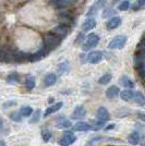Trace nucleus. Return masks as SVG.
<instances>
[{
  "instance_id": "nucleus-1",
  "label": "nucleus",
  "mask_w": 145,
  "mask_h": 146,
  "mask_svg": "<svg viewBox=\"0 0 145 146\" xmlns=\"http://www.w3.org/2000/svg\"><path fill=\"white\" fill-rule=\"evenodd\" d=\"M61 43V39L57 35H55L54 33H47L44 35V47L47 49L48 51H51L56 49Z\"/></svg>"
},
{
  "instance_id": "nucleus-2",
  "label": "nucleus",
  "mask_w": 145,
  "mask_h": 146,
  "mask_svg": "<svg viewBox=\"0 0 145 146\" xmlns=\"http://www.w3.org/2000/svg\"><path fill=\"white\" fill-rule=\"evenodd\" d=\"M144 60H145V55L144 50H138L136 55L134 57V63H135V68L139 72L141 79L144 78Z\"/></svg>"
},
{
  "instance_id": "nucleus-3",
  "label": "nucleus",
  "mask_w": 145,
  "mask_h": 146,
  "mask_svg": "<svg viewBox=\"0 0 145 146\" xmlns=\"http://www.w3.org/2000/svg\"><path fill=\"white\" fill-rule=\"evenodd\" d=\"M98 43H99V36L95 33H92L87 36L84 43L82 44V49L84 51H88V50L93 49L94 47H96Z\"/></svg>"
},
{
  "instance_id": "nucleus-4",
  "label": "nucleus",
  "mask_w": 145,
  "mask_h": 146,
  "mask_svg": "<svg viewBox=\"0 0 145 146\" xmlns=\"http://www.w3.org/2000/svg\"><path fill=\"white\" fill-rule=\"evenodd\" d=\"M128 38L124 35H119V36H116L110 43L108 44V48L109 49H122L126 44H127Z\"/></svg>"
},
{
  "instance_id": "nucleus-5",
  "label": "nucleus",
  "mask_w": 145,
  "mask_h": 146,
  "mask_svg": "<svg viewBox=\"0 0 145 146\" xmlns=\"http://www.w3.org/2000/svg\"><path fill=\"white\" fill-rule=\"evenodd\" d=\"M75 141H76V137H75V135L72 132H66V133H63L62 137L59 140V145L70 146L72 145Z\"/></svg>"
},
{
  "instance_id": "nucleus-6",
  "label": "nucleus",
  "mask_w": 145,
  "mask_h": 146,
  "mask_svg": "<svg viewBox=\"0 0 145 146\" xmlns=\"http://www.w3.org/2000/svg\"><path fill=\"white\" fill-rule=\"evenodd\" d=\"M53 33H54L55 35H57L60 39H62V38L68 36V34L70 33V29L68 26H66V25L59 24L53 30Z\"/></svg>"
},
{
  "instance_id": "nucleus-7",
  "label": "nucleus",
  "mask_w": 145,
  "mask_h": 146,
  "mask_svg": "<svg viewBox=\"0 0 145 146\" xmlns=\"http://www.w3.org/2000/svg\"><path fill=\"white\" fill-rule=\"evenodd\" d=\"M102 59H103V52H102V51H98V50L91 51V52L87 55V58H86L87 62H90L92 64H96L98 62H100Z\"/></svg>"
},
{
  "instance_id": "nucleus-8",
  "label": "nucleus",
  "mask_w": 145,
  "mask_h": 146,
  "mask_svg": "<svg viewBox=\"0 0 145 146\" xmlns=\"http://www.w3.org/2000/svg\"><path fill=\"white\" fill-rule=\"evenodd\" d=\"M49 51L47 49L43 46L42 48L39 49L38 51H36L35 54H32L31 56H29V60L31 62H36V61H39L41 59H43L44 57H46V55L48 54Z\"/></svg>"
},
{
  "instance_id": "nucleus-9",
  "label": "nucleus",
  "mask_w": 145,
  "mask_h": 146,
  "mask_svg": "<svg viewBox=\"0 0 145 146\" xmlns=\"http://www.w3.org/2000/svg\"><path fill=\"white\" fill-rule=\"evenodd\" d=\"M86 116V109H85L84 106H78L75 107V109L73 110L72 115H71V118L72 119H76V120H80V119H83L84 117Z\"/></svg>"
},
{
  "instance_id": "nucleus-10",
  "label": "nucleus",
  "mask_w": 145,
  "mask_h": 146,
  "mask_svg": "<svg viewBox=\"0 0 145 146\" xmlns=\"http://www.w3.org/2000/svg\"><path fill=\"white\" fill-rule=\"evenodd\" d=\"M96 24H97L96 20L93 18V17L92 18H87L83 22V24H82V30H83V32H88V31L93 30L96 26Z\"/></svg>"
},
{
  "instance_id": "nucleus-11",
  "label": "nucleus",
  "mask_w": 145,
  "mask_h": 146,
  "mask_svg": "<svg viewBox=\"0 0 145 146\" xmlns=\"http://www.w3.org/2000/svg\"><path fill=\"white\" fill-rule=\"evenodd\" d=\"M96 116L98 118V120H103V121H107L110 119V115L109 111L107 110V108L105 107H99L96 112Z\"/></svg>"
},
{
  "instance_id": "nucleus-12",
  "label": "nucleus",
  "mask_w": 145,
  "mask_h": 146,
  "mask_svg": "<svg viewBox=\"0 0 145 146\" xmlns=\"http://www.w3.org/2000/svg\"><path fill=\"white\" fill-rule=\"evenodd\" d=\"M56 82H57V75L55 73H48L44 78V85L46 86V87L55 85Z\"/></svg>"
},
{
  "instance_id": "nucleus-13",
  "label": "nucleus",
  "mask_w": 145,
  "mask_h": 146,
  "mask_svg": "<svg viewBox=\"0 0 145 146\" xmlns=\"http://www.w3.org/2000/svg\"><path fill=\"white\" fill-rule=\"evenodd\" d=\"M121 22H122V20H121L120 17H112L106 24L107 25V30H115L121 24Z\"/></svg>"
},
{
  "instance_id": "nucleus-14",
  "label": "nucleus",
  "mask_w": 145,
  "mask_h": 146,
  "mask_svg": "<svg viewBox=\"0 0 145 146\" xmlns=\"http://www.w3.org/2000/svg\"><path fill=\"white\" fill-rule=\"evenodd\" d=\"M62 106H63L62 102H59V103H57V104H55V105H53V106H50V107L47 108L46 111L44 112V118H47V117L50 116V115H53V113H55V112H57L59 109H61Z\"/></svg>"
},
{
  "instance_id": "nucleus-15",
  "label": "nucleus",
  "mask_w": 145,
  "mask_h": 146,
  "mask_svg": "<svg viewBox=\"0 0 145 146\" xmlns=\"http://www.w3.org/2000/svg\"><path fill=\"white\" fill-rule=\"evenodd\" d=\"M73 129H74V131H78V132H86V131L91 130V124L87 123V122L80 121L78 123H75Z\"/></svg>"
},
{
  "instance_id": "nucleus-16",
  "label": "nucleus",
  "mask_w": 145,
  "mask_h": 146,
  "mask_svg": "<svg viewBox=\"0 0 145 146\" xmlns=\"http://www.w3.org/2000/svg\"><path fill=\"white\" fill-rule=\"evenodd\" d=\"M59 22L60 24L66 25L68 27H71L75 24V20L73 17H67V15H59Z\"/></svg>"
},
{
  "instance_id": "nucleus-17",
  "label": "nucleus",
  "mask_w": 145,
  "mask_h": 146,
  "mask_svg": "<svg viewBox=\"0 0 145 146\" xmlns=\"http://www.w3.org/2000/svg\"><path fill=\"white\" fill-rule=\"evenodd\" d=\"M69 70H70V64H69L68 61L61 62V63L58 64V67H57V73H58L59 76L63 75V74H67V73L69 72Z\"/></svg>"
},
{
  "instance_id": "nucleus-18",
  "label": "nucleus",
  "mask_w": 145,
  "mask_h": 146,
  "mask_svg": "<svg viewBox=\"0 0 145 146\" xmlns=\"http://www.w3.org/2000/svg\"><path fill=\"white\" fill-rule=\"evenodd\" d=\"M119 87L116 85H112L110 86V87H108L107 88V91H106V96H107V98H109V99H114V98H116L118 95H119Z\"/></svg>"
},
{
  "instance_id": "nucleus-19",
  "label": "nucleus",
  "mask_w": 145,
  "mask_h": 146,
  "mask_svg": "<svg viewBox=\"0 0 145 146\" xmlns=\"http://www.w3.org/2000/svg\"><path fill=\"white\" fill-rule=\"evenodd\" d=\"M24 85L26 87V90H29V91H32L35 85H36V81H35V78L33 76V75H26V78H25V81H24Z\"/></svg>"
},
{
  "instance_id": "nucleus-20",
  "label": "nucleus",
  "mask_w": 145,
  "mask_h": 146,
  "mask_svg": "<svg viewBox=\"0 0 145 146\" xmlns=\"http://www.w3.org/2000/svg\"><path fill=\"white\" fill-rule=\"evenodd\" d=\"M71 127V122L67 120L65 117L61 116L58 120H57V128L58 129H68Z\"/></svg>"
},
{
  "instance_id": "nucleus-21",
  "label": "nucleus",
  "mask_w": 145,
  "mask_h": 146,
  "mask_svg": "<svg viewBox=\"0 0 145 146\" xmlns=\"http://www.w3.org/2000/svg\"><path fill=\"white\" fill-rule=\"evenodd\" d=\"M120 97L122 100L124 102H129L131 100L133 97V92L131 91V88H126L124 91L120 92Z\"/></svg>"
},
{
  "instance_id": "nucleus-22",
  "label": "nucleus",
  "mask_w": 145,
  "mask_h": 146,
  "mask_svg": "<svg viewBox=\"0 0 145 146\" xmlns=\"http://www.w3.org/2000/svg\"><path fill=\"white\" fill-rule=\"evenodd\" d=\"M120 83L122 86H124L126 88H133L134 87V83H133V81L130 78H128V76H122L120 79Z\"/></svg>"
},
{
  "instance_id": "nucleus-23",
  "label": "nucleus",
  "mask_w": 145,
  "mask_h": 146,
  "mask_svg": "<svg viewBox=\"0 0 145 146\" xmlns=\"http://www.w3.org/2000/svg\"><path fill=\"white\" fill-rule=\"evenodd\" d=\"M132 99H134V102L139 105H144L145 104V97L144 95L141 93V92H136V93H133V97Z\"/></svg>"
},
{
  "instance_id": "nucleus-24",
  "label": "nucleus",
  "mask_w": 145,
  "mask_h": 146,
  "mask_svg": "<svg viewBox=\"0 0 145 146\" xmlns=\"http://www.w3.org/2000/svg\"><path fill=\"white\" fill-rule=\"evenodd\" d=\"M75 2H76V0H57L56 6L60 7V8H66V7L72 6Z\"/></svg>"
},
{
  "instance_id": "nucleus-25",
  "label": "nucleus",
  "mask_w": 145,
  "mask_h": 146,
  "mask_svg": "<svg viewBox=\"0 0 145 146\" xmlns=\"http://www.w3.org/2000/svg\"><path fill=\"white\" fill-rule=\"evenodd\" d=\"M19 80H20V76H19V74L17 72L10 73V74L7 76V82H8L9 84H15V83L19 82Z\"/></svg>"
},
{
  "instance_id": "nucleus-26",
  "label": "nucleus",
  "mask_w": 145,
  "mask_h": 146,
  "mask_svg": "<svg viewBox=\"0 0 145 146\" xmlns=\"http://www.w3.org/2000/svg\"><path fill=\"white\" fill-rule=\"evenodd\" d=\"M140 139H141V136H140V133L139 132H132V133L130 134V136H129V142L133 144V145H136L138 143L140 142Z\"/></svg>"
},
{
  "instance_id": "nucleus-27",
  "label": "nucleus",
  "mask_w": 145,
  "mask_h": 146,
  "mask_svg": "<svg viewBox=\"0 0 145 146\" xmlns=\"http://www.w3.org/2000/svg\"><path fill=\"white\" fill-rule=\"evenodd\" d=\"M111 79H112V75H111L110 73H106V74H104V75H102V76L99 78L98 83L102 84V85H106V84H108L109 82L111 81Z\"/></svg>"
},
{
  "instance_id": "nucleus-28",
  "label": "nucleus",
  "mask_w": 145,
  "mask_h": 146,
  "mask_svg": "<svg viewBox=\"0 0 145 146\" xmlns=\"http://www.w3.org/2000/svg\"><path fill=\"white\" fill-rule=\"evenodd\" d=\"M20 113L22 115V117H29L33 113V108L31 106H23L20 110Z\"/></svg>"
},
{
  "instance_id": "nucleus-29",
  "label": "nucleus",
  "mask_w": 145,
  "mask_h": 146,
  "mask_svg": "<svg viewBox=\"0 0 145 146\" xmlns=\"http://www.w3.org/2000/svg\"><path fill=\"white\" fill-rule=\"evenodd\" d=\"M84 39H85L84 32H80L79 34H78V36H76V38H75V40H74V44L80 46V45H82V44L84 43Z\"/></svg>"
},
{
  "instance_id": "nucleus-30",
  "label": "nucleus",
  "mask_w": 145,
  "mask_h": 146,
  "mask_svg": "<svg viewBox=\"0 0 145 146\" xmlns=\"http://www.w3.org/2000/svg\"><path fill=\"white\" fill-rule=\"evenodd\" d=\"M116 10H114L112 8H106L104 9V12H103V18H111L112 15H115Z\"/></svg>"
},
{
  "instance_id": "nucleus-31",
  "label": "nucleus",
  "mask_w": 145,
  "mask_h": 146,
  "mask_svg": "<svg viewBox=\"0 0 145 146\" xmlns=\"http://www.w3.org/2000/svg\"><path fill=\"white\" fill-rule=\"evenodd\" d=\"M98 10H99V8L94 3L93 6H91V8H90V10L87 11V14H86V15H87V17H93V18H94V17L97 14V12H98Z\"/></svg>"
},
{
  "instance_id": "nucleus-32",
  "label": "nucleus",
  "mask_w": 145,
  "mask_h": 146,
  "mask_svg": "<svg viewBox=\"0 0 145 146\" xmlns=\"http://www.w3.org/2000/svg\"><path fill=\"white\" fill-rule=\"evenodd\" d=\"M105 122H106V121H103V120H98V121H96L95 123H93V125H91V129H92V130H94V131L100 130V129L104 128V125H105Z\"/></svg>"
},
{
  "instance_id": "nucleus-33",
  "label": "nucleus",
  "mask_w": 145,
  "mask_h": 146,
  "mask_svg": "<svg viewBox=\"0 0 145 146\" xmlns=\"http://www.w3.org/2000/svg\"><path fill=\"white\" fill-rule=\"evenodd\" d=\"M10 118H11V120H13V121L20 122L22 120V115L20 113V111H14V112H12L10 115Z\"/></svg>"
},
{
  "instance_id": "nucleus-34",
  "label": "nucleus",
  "mask_w": 145,
  "mask_h": 146,
  "mask_svg": "<svg viewBox=\"0 0 145 146\" xmlns=\"http://www.w3.org/2000/svg\"><path fill=\"white\" fill-rule=\"evenodd\" d=\"M129 7H130V2H129V0H124V1H122L119 7H118V9L120 10V11H126L129 9Z\"/></svg>"
},
{
  "instance_id": "nucleus-35",
  "label": "nucleus",
  "mask_w": 145,
  "mask_h": 146,
  "mask_svg": "<svg viewBox=\"0 0 145 146\" xmlns=\"http://www.w3.org/2000/svg\"><path fill=\"white\" fill-rule=\"evenodd\" d=\"M42 136H43V140L45 141V142H48L51 139V132L47 131V130H44L42 132Z\"/></svg>"
},
{
  "instance_id": "nucleus-36",
  "label": "nucleus",
  "mask_w": 145,
  "mask_h": 146,
  "mask_svg": "<svg viewBox=\"0 0 145 146\" xmlns=\"http://www.w3.org/2000/svg\"><path fill=\"white\" fill-rule=\"evenodd\" d=\"M39 118H41V111H39V110H37V111L34 112L33 118L30 120V123H36V122L39 120Z\"/></svg>"
},
{
  "instance_id": "nucleus-37",
  "label": "nucleus",
  "mask_w": 145,
  "mask_h": 146,
  "mask_svg": "<svg viewBox=\"0 0 145 146\" xmlns=\"http://www.w3.org/2000/svg\"><path fill=\"white\" fill-rule=\"evenodd\" d=\"M106 3H107V0H96V2H95V5H96L99 9H100V8H103Z\"/></svg>"
},
{
  "instance_id": "nucleus-38",
  "label": "nucleus",
  "mask_w": 145,
  "mask_h": 146,
  "mask_svg": "<svg viewBox=\"0 0 145 146\" xmlns=\"http://www.w3.org/2000/svg\"><path fill=\"white\" fill-rule=\"evenodd\" d=\"M17 104L15 100H9V102H7V103L3 104V107L5 108H9V107H11V106H14Z\"/></svg>"
},
{
  "instance_id": "nucleus-39",
  "label": "nucleus",
  "mask_w": 145,
  "mask_h": 146,
  "mask_svg": "<svg viewBox=\"0 0 145 146\" xmlns=\"http://www.w3.org/2000/svg\"><path fill=\"white\" fill-rule=\"evenodd\" d=\"M136 3H138L140 7H143L145 5V0H136Z\"/></svg>"
},
{
  "instance_id": "nucleus-40",
  "label": "nucleus",
  "mask_w": 145,
  "mask_h": 146,
  "mask_svg": "<svg viewBox=\"0 0 145 146\" xmlns=\"http://www.w3.org/2000/svg\"><path fill=\"white\" fill-rule=\"evenodd\" d=\"M3 128H5V123H3V121H2V119L0 118V132H2Z\"/></svg>"
},
{
  "instance_id": "nucleus-41",
  "label": "nucleus",
  "mask_w": 145,
  "mask_h": 146,
  "mask_svg": "<svg viewBox=\"0 0 145 146\" xmlns=\"http://www.w3.org/2000/svg\"><path fill=\"white\" fill-rule=\"evenodd\" d=\"M3 52H5V49L0 48V62H2V57H3Z\"/></svg>"
},
{
  "instance_id": "nucleus-42",
  "label": "nucleus",
  "mask_w": 145,
  "mask_h": 146,
  "mask_svg": "<svg viewBox=\"0 0 145 146\" xmlns=\"http://www.w3.org/2000/svg\"><path fill=\"white\" fill-rule=\"evenodd\" d=\"M0 146H7L6 143H5V141L0 140Z\"/></svg>"
},
{
  "instance_id": "nucleus-43",
  "label": "nucleus",
  "mask_w": 145,
  "mask_h": 146,
  "mask_svg": "<svg viewBox=\"0 0 145 146\" xmlns=\"http://www.w3.org/2000/svg\"><path fill=\"white\" fill-rule=\"evenodd\" d=\"M110 127H107L106 128V130H110V129H114V127H115V124H109Z\"/></svg>"
}]
</instances>
